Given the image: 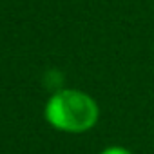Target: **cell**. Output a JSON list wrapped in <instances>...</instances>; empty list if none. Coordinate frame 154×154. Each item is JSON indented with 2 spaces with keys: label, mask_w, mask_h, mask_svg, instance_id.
Returning <instances> with one entry per match:
<instances>
[{
  "label": "cell",
  "mask_w": 154,
  "mask_h": 154,
  "mask_svg": "<svg viewBox=\"0 0 154 154\" xmlns=\"http://www.w3.org/2000/svg\"><path fill=\"white\" fill-rule=\"evenodd\" d=\"M98 103L85 93L65 89L53 94L45 105L47 122L65 132H85L98 122Z\"/></svg>",
  "instance_id": "cell-1"
},
{
  "label": "cell",
  "mask_w": 154,
  "mask_h": 154,
  "mask_svg": "<svg viewBox=\"0 0 154 154\" xmlns=\"http://www.w3.org/2000/svg\"><path fill=\"white\" fill-rule=\"evenodd\" d=\"M100 154H132L131 150H127V149H123V147H107L105 150H102Z\"/></svg>",
  "instance_id": "cell-2"
}]
</instances>
